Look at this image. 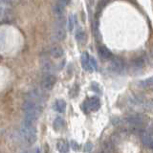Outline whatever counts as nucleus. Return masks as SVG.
<instances>
[{"label":"nucleus","mask_w":153,"mask_h":153,"mask_svg":"<svg viewBox=\"0 0 153 153\" xmlns=\"http://www.w3.org/2000/svg\"><path fill=\"white\" fill-rule=\"evenodd\" d=\"M22 109H23L24 115H25L24 121H27V122L35 124L40 116L41 111H40L39 106H38V104L34 101H31V100L25 101L22 105Z\"/></svg>","instance_id":"f257e3e1"},{"label":"nucleus","mask_w":153,"mask_h":153,"mask_svg":"<svg viewBox=\"0 0 153 153\" xmlns=\"http://www.w3.org/2000/svg\"><path fill=\"white\" fill-rule=\"evenodd\" d=\"M20 134L24 142L28 144H34L37 139V131L35 124L24 121L20 126Z\"/></svg>","instance_id":"f03ea898"},{"label":"nucleus","mask_w":153,"mask_h":153,"mask_svg":"<svg viewBox=\"0 0 153 153\" xmlns=\"http://www.w3.org/2000/svg\"><path fill=\"white\" fill-rule=\"evenodd\" d=\"M66 37V30L64 28V20L60 19L58 22L56 29L54 31V38L56 40L61 41Z\"/></svg>","instance_id":"7ed1b4c3"},{"label":"nucleus","mask_w":153,"mask_h":153,"mask_svg":"<svg viewBox=\"0 0 153 153\" xmlns=\"http://www.w3.org/2000/svg\"><path fill=\"white\" fill-rule=\"evenodd\" d=\"M122 122L126 125H139L144 124V117L143 115H140V114H132V115H128V116L125 117L122 119Z\"/></svg>","instance_id":"20e7f679"},{"label":"nucleus","mask_w":153,"mask_h":153,"mask_svg":"<svg viewBox=\"0 0 153 153\" xmlns=\"http://www.w3.org/2000/svg\"><path fill=\"white\" fill-rule=\"evenodd\" d=\"M56 82H57V78L54 75L51 74L46 75L43 78V80H42V87H43L44 90L50 91L54 88Z\"/></svg>","instance_id":"39448f33"},{"label":"nucleus","mask_w":153,"mask_h":153,"mask_svg":"<svg viewBox=\"0 0 153 153\" xmlns=\"http://www.w3.org/2000/svg\"><path fill=\"white\" fill-rule=\"evenodd\" d=\"M122 68H124V62L121 58H113L109 63V70L112 72L118 73V72H121L122 70Z\"/></svg>","instance_id":"423d86ee"},{"label":"nucleus","mask_w":153,"mask_h":153,"mask_svg":"<svg viewBox=\"0 0 153 153\" xmlns=\"http://www.w3.org/2000/svg\"><path fill=\"white\" fill-rule=\"evenodd\" d=\"M86 106L90 111H97L101 107V101L98 97H92L87 100Z\"/></svg>","instance_id":"0eeeda50"},{"label":"nucleus","mask_w":153,"mask_h":153,"mask_svg":"<svg viewBox=\"0 0 153 153\" xmlns=\"http://www.w3.org/2000/svg\"><path fill=\"white\" fill-rule=\"evenodd\" d=\"M90 56L88 55L87 52H83L82 55V58H80V61H82V65L83 67L84 70H86L88 72H92L93 69L91 68V65H90Z\"/></svg>","instance_id":"6e6552de"},{"label":"nucleus","mask_w":153,"mask_h":153,"mask_svg":"<svg viewBox=\"0 0 153 153\" xmlns=\"http://www.w3.org/2000/svg\"><path fill=\"white\" fill-rule=\"evenodd\" d=\"M98 52H99L100 57L103 59H110L112 58V53L110 52V50L107 47H105V46H103V45L99 46V48H98Z\"/></svg>","instance_id":"1a4fd4ad"},{"label":"nucleus","mask_w":153,"mask_h":153,"mask_svg":"<svg viewBox=\"0 0 153 153\" xmlns=\"http://www.w3.org/2000/svg\"><path fill=\"white\" fill-rule=\"evenodd\" d=\"M142 141L146 146L153 148V132H144L142 137Z\"/></svg>","instance_id":"9d476101"},{"label":"nucleus","mask_w":153,"mask_h":153,"mask_svg":"<svg viewBox=\"0 0 153 153\" xmlns=\"http://www.w3.org/2000/svg\"><path fill=\"white\" fill-rule=\"evenodd\" d=\"M50 53H51V56L54 58H59L64 55V51H63V49L60 46H53V47L51 48Z\"/></svg>","instance_id":"9b49d317"},{"label":"nucleus","mask_w":153,"mask_h":153,"mask_svg":"<svg viewBox=\"0 0 153 153\" xmlns=\"http://www.w3.org/2000/svg\"><path fill=\"white\" fill-rule=\"evenodd\" d=\"M57 147L58 150L60 153H67L68 150H69V144L64 140H59V141H58Z\"/></svg>","instance_id":"f8f14e48"},{"label":"nucleus","mask_w":153,"mask_h":153,"mask_svg":"<svg viewBox=\"0 0 153 153\" xmlns=\"http://www.w3.org/2000/svg\"><path fill=\"white\" fill-rule=\"evenodd\" d=\"M8 4L10 3L7 1H0V18L8 15V12H9V6H8Z\"/></svg>","instance_id":"ddd939ff"},{"label":"nucleus","mask_w":153,"mask_h":153,"mask_svg":"<svg viewBox=\"0 0 153 153\" xmlns=\"http://www.w3.org/2000/svg\"><path fill=\"white\" fill-rule=\"evenodd\" d=\"M53 12L57 16H62L63 14H64V12H65L64 6H62L61 4H59L58 2L53 6Z\"/></svg>","instance_id":"4468645a"},{"label":"nucleus","mask_w":153,"mask_h":153,"mask_svg":"<svg viewBox=\"0 0 153 153\" xmlns=\"http://www.w3.org/2000/svg\"><path fill=\"white\" fill-rule=\"evenodd\" d=\"M55 109L59 113H63L66 109V101L63 100H58L55 103Z\"/></svg>","instance_id":"2eb2a0df"},{"label":"nucleus","mask_w":153,"mask_h":153,"mask_svg":"<svg viewBox=\"0 0 153 153\" xmlns=\"http://www.w3.org/2000/svg\"><path fill=\"white\" fill-rule=\"evenodd\" d=\"M64 125V120L61 117H57L54 121V128L56 130H60Z\"/></svg>","instance_id":"dca6fc26"},{"label":"nucleus","mask_w":153,"mask_h":153,"mask_svg":"<svg viewBox=\"0 0 153 153\" xmlns=\"http://www.w3.org/2000/svg\"><path fill=\"white\" fill-rule=\"evenodd\" d=\"M85 37H86V35L85 33H84L83 30H78L76 33V41L79 42H83L84 40H85Z\"/></svg>","instance_id":"f3484780"},{"label":"nucleus","mask_w":153,"mask_h":153,"mask_svg":"<svg viewBox=\"0 0 153 153\" xmlns=\"http://www.w3.org/2000/svg\"><path fill=\"white\" fill-rule=\"evenodd\" d=\"M75 24H76V16L74 15H71L69 16V18H68V28H69V31H73Z\"/></svg>","instance_id":"a211bd4d"},{"label":"nucleus","mask_w":153,"mask_h":153,"mask_svg":"<svg viewBox=\"0 0 153 153\" xmlns=\"http://www.w3.org/2000/svg\"><path fill=\"white\" fill-rule=\"evenodd\" d=\"M134 66L137 68H143L144 66V58H138L134 61Z\"/></svg>","instance_id":"6ab92c4d"},{"label":"nucleus","mask_w":153,"mask_h":153,"mask_svg":"<svg viewBox=\"0 0 153 153\" xmlns=\"http://www.w3.org/2000/svg\"><path fill=\"white\" fill-rule=\"evenodd\" d=\"M90 65H91V68L93 70H98V63H97V60L93 58V57H90Z\"/></svg>","instance_id":"aec40b11"},{"label":"nucleus","mask_w":153,"mask_h":153,"mask_svg":"<svg viewBox=\"0 0 153 153\" xmlns=\"http://www.w3.org/2000/svg\"><path fill=\"white\" fill-rule=\"evenodd\" d=\"M71 147L73 148L74 150H79V144L76 141H71Z\"/></svg>","instance_id":"412c9836"},{"label":"nucleus","mask_w":153,"mask_h":153,"mask_svg":"<svg viewBox=\"0 0 153 153\" xmlns=\"http://www.w3.org/2000/svg\"><path fill=\"white\" fill-rule=\"evenodd\" d=\"M92 149V144L90 143H87L85 144V147H84V151L85 152H88V151H90Z\"/></svg>","instance_id":"4be33fe9"}]
</instances>
